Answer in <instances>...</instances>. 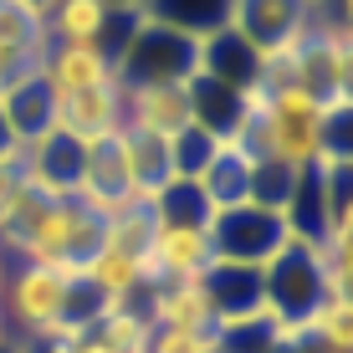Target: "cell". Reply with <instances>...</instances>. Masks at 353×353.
Listing matches in <instances>:
<instances>
[{
	"mask_svg": "<svg viewBox=\"0 0 353 353\" xmlns=\"http://www.w3.org/2000/svg\"><path fill=\"white\" fill-rule=\"evenodd\" d=\"M97 241H103V215L97 210H88L77 194H46V190L31 185L16 225L0 236V251H6L10 261H36V266H67V272H77L97 251Z\"/></svg>",
	"mask_w": 353,
	"mask_h": 353,
	"instance_id": "cell-1",
	"label": "cell"
},
{
	"mask_svg": "<svg viewBox=\"0 0 353 353\" xmlns=\"http://www.w3.org/2000/svg\"><path fill=\"white\" fill-rule=\"evenodd\" d=\"M72 282H77V272H67V266L16 261L10 276H6V297H0V318H6V327H16V333L31 338V343H52V338H62Z\"/></svg>",
	"mask_w": 353,
	"mask_h": 353,
	"instance_id": "cell-2",
	"label": "cell"
},
{
	"mask_svg": "<svg viewBox=\"0 0 353 353\" xmlns=\"http://www.w3.org/2000/svg\"><path fill=\"white\" fill-rule=\"evenodd\" d=\"M200 72V41L139 16L118 52V82L123 88H159V82H190Z\"/></svg>",
	"mask_w": 353,
	"mask_h": 353,
	"instance_id": "cell-3",
	"label": "cell"
},
{
	"mask_svg": "<svg viewBox=\"0 0 353 353\" xmlns=\"http://www.w3.org/2000/svg\"><path fill=\"white\" fill-rule=\"evenodd\" d=\"M323 297H327V282H323L318 246L292 236L287 246L261 266V312L272 323H302Z\"/></svg>",
	"mask_w": 353,
	"mask_h": 353,
	"instance_id": "cell-4",
	"label": "cell"
},
{
	"mask_svg": "<svg viewBox=\"0 0 353 353\" xmlns=\"http://www.w3.org/2000/svg\"><path fill=\"white\" fill-rule=\"evenodd\" d=\"M287 241H292L287 215L261 210V205H236V210H221L210 221V251L215 261H230V266H256L261 272Z\"/></svg>",
	"mask_w": 353,
	"mask_h": 353,
	"instance_id": "cell-5",
	"label": "cell"
},
{
	"mask_svg": "<svg viewBox=\"0 0 353 353\" xmlns=\"http://www.w3.org/2000/svg\"><path fill=\"white\" fill-rule=\"evenodd\" d=\"M318 21L312 0H236L230 6V31H241L261 57H282Z\"/></svg>",
	"mask_w": 353,
	"mask_h": 353,
	"instance_id": "cell-6",
	"label": "cell"
},
{
	"mask_svg": "<svg viewBox=\"0 0 353 353\" xmlns=\"http://www.w3.org/2000/svg\"><path fill=\"white\" fill-rule=\"evenodd\" d=\"M194 123L190 108V82H159V88H123V128L154 133V139H174Z\"/></svg>",
	"mask_w": 353,
	"mask_h": 353,
	"instance_id": "cell-7",
	"label": "cell"
},
{
	"mask_svg": "<svg viewBox=\"0 0 353 353\" xmlns=\"http://www.w3.org/2000/svg\"><path fill=\"white\" fill-rule=\"evenodd\" d=\"M118 128H123V82L57 97V133H67V139L92 143V139H108Z\"/></svg>",
	"mask_w": 353,
	"mask_h": 353,
	"instance_id": "cell-8",
	"label": "cell"
},
{
	"mask_svg": "<svg viewBox=\"0 0 353 353\" xmlns=\"http://www.w3.org/2000/svg\"><path fill=\"white\" fill-rule=\"evenodd\" d=\"M261 67H266V57L241 31H230V26L200 41V77L221 82V88L241 92V97H251L261 88Z\"/></svg>",
	"mask_w": 353,
	"mask_h": 353,
	"instance_id": "cell-9",
	"label": "cell"
},
{
	"mask_svg": "<svg viewBox=\"0 0 353 353\" xmlns=\"http://www.w3.org/2000/svg\"><path fill=\"white\" fill-rule=\"evenodd\" d=\"M215 261L210 251V230H190V225H159L149 241V276L154 282H179V276H205Z\"/></svg>",
	"mask_w": 353,
	"mask_h": 353,
	"instance_id": "cell-10",
	"label": "cell"
},
{
	"mask_svg": "<svg viewBox=\"0 0 353 353\" xmlns=\"http://www.w3.org/2000/svg\"><path fill=\"white\" fill-rule=\"evenodd\" d=\"M205 297H210L215 327L261 318V272L256 266H230V261H210V272L200 276Z\"/></svg>",
	"mask_w": 353,
	"mask_h": 353,
	"instance_id": "cell-11",
	"label": "cell"
},
{
	"mask_svg": "<svg viewBox=\"0 0 353 353\" xmlns=\"http://www.w3.org/2000/svg\"><path fill=\"white\" fill-rule=\"evenodd\" d=\"M41 77L52 82L57 97H67V92H88V88L118 82V62L103 52V46H52V41H46Z\"/></svg>",
	"mask_w": 353,
	"mask_h": 353,
	"instance_id": "cell-12",
	"label": "cell"
},
{
	"mask_svg": "<svg viewBox=\"0 0 353 353\" xmlns=\"http://www.w3.org/2000/svg\"><path fill=\"white\" fill-rule=\"evenodd\" d=\"M143 312L154 327H194V333H215V312L205 297L200 276H179V282H154L143 292Z\"/></svg>",
	"mask_w": 353,
	"mask_h": 353,
	"instance_id": "cell-13",
	"label": "cell"
},
{
	"mask_svg": "<svg viewBox=\"0 0 353 353\" xmlns=\"http://www.w3.org/2000/svg\"><path fill=\"white\" fill-rule=\"evenodd\" d=\"M190 108H194V128H205L221 143H241V133L251 123V97L230 92L221 82L200 77V72L190 77Z\"/></svg>",
	"mask_w": 353,
	"mask_h": 353,
	"instance_id": "cell-14",
	"label": "cell"
},
{
	"mask_svg": "<svg viewBox=\"0 0 353 353\" xmlns=\"http://www.w3.org/2000/svg\"><path fill=\"white\" fill-rule=\"evenodd\" d=\"M77 276H82V282H92L108 302H123V297H133V292L154 287L149 256H139V251H123V246H113V241H97V251L77 266Z\"/></svg>",
	"mask_w": 353,
	"mask_h": 353,
	"instance_id": "cell-15",
	"label": "cell"
},
{
	"mask_svg": "<svg viewBox=\"0 0 353 353\" xmlns=\"http://www.w3.org/2000/svg\"><path fill=\"white\" fill-rule=\"evenodd\" d=\"M0 108H6L10 133H16L21 149H31L46 133H57V92H52V82H46L41 72L26 77V82H16V88L0 97Z\"/></svg>",
	"mask_w": 353,
	"mask_h": 353,
	"instance_id": "cell-16",
	"label": "cell"
},
{
	"mask_svg": "<svg viewBox=\"0 0 353 353\" xmlns=\"http://www.w3.org/2000/svg\"><path fill=\"white\" fill-rule=\"evenodd\" d=\"M82 154H88V143L67 139V133H46L41 143L26 149L31 185L46 194H77L82 190Z\"/></svg>",
	"mask_w": 353,
	"mask_h": 353,
	"instance_id": "cell-17",
	"label": "cell"
},
{
	"mask_svg": "<svg viewBox=\"0 0 353 353\" xmlns=\"http://www.w3.org/2000/svg\"><path fill=\"white\" fill-rule=\"evenodd\" d=\"M230 6L236 0H139V16L159 21V26L190 36V41H205V36L230 26Z\"/></svg>",
	"mask_w": 353,
	"mask_h": 353,
	"instance_id": "cell-18",
	"label": "cell"
},
{
	"mask_svg": "<svg viewBox=\"0 0 353 353\" xmlns=\"http://www.w3.org/2000/svg\"><path fill=\"white\" fill-rule=\"evenodd\" d=\"M123 164H128V194L133 200H159V190L174 179L169 169V143L154 139V133H139V128H123Z\"/></svg>",
	"mask_w": 353,
	"mask_h": 353,
	"instance_id": "cell-19",
	"label": "cell"
},
{
	"mask_svg": "<svg viewBox=\"0 0 353 353\" xmlns=\"http://www.w3.org/2000/svg\"><path fill=\"white\" fill-rule=\"evenodd\" d=\"M200 190H205V200L215 205V215L246 205V194H251V154L241 149V143H221L210 169L200 174Z\"/></svg>",
	"mask_w": 353,
	"mask_h": 353,
	"instance_id": "cell-20",
	"label": "cell"
},
{
	"mask_svg": "<svg viewBox=\"0 0 353 353\" xmlns=\"http://www.w3.org/2000/svg\"><path fill=\"white\" fill-rule=\"evenodd\" d=\"M302 333L323 353H353V302H348V292H327L318 307L302 318Z\"/></svg>",
	"mask_w": 353,
	"mask_h": 353,
	"instance_id": "cell-21",
	"label": "cell"
},
{
	"mask_svg": "<svg viewBox=\"0 0 353 353\" xmlns=\"http://www.w3.org/2000/svg\"><path fill=\"white\" fill-rule=\"evenodd\" d=\"M154 210H159V225L210 230V221H215V205L205 200V190L194 185V179H169L159 190V200H154Z\"/></svg>",
	"mask_w": 353,
	"mask_h": 353,
	"instance_id": "cell-22",
	"label": "cell"
},
{
	"mask_svg": "<svg viewBox=\"0 0 353 353\" xmlns=\"http://www.w3.org/2000/svg\"><path fill=\"white\" fill-rule=\"evenodd\" d=\"M297 179H302L297 164H282V159H251V194H246V205H261V210L287 215L292 194H297Z\"/></svg>",
	"mask_w": 353,
	"mask_h": 353,
	"instance_id": "cell-23",
	"label": "cell"
},
{
	"mask_svg": "<svg viewBox=\"0 0 353 353\" xmlns=\"http://www.w3.org/2000/svg\"><path fill=\"white\" fill-rule=\"evenodd\" d=\"M215 149H221V139H210V133L194 128V123L185 133H174V139H169V169H174V179H194V185H200V174L210 169Z\"/></svg>",
	"mask_w": 353,
	"mask_h": 353,
	"instance_id": "cell-24",
	"label": "cell"
},
{
	"mask_svg": "<svg viewBox=\"0 0 353 353\" xmlns=\"http://www.w3.org/2000/svg\"><path fill=\"white\" fill-rule=\"evenodd\" d=\"M0 41L6 46H46L41 6H31V0H0Z\"/></svg>",
	"mask_w": 353,
	"mask_h": 353,
	"instance_id": "cell-25",
	"label": "cell"
},
{
	"mask_svg": "<svg viewBox=\"0 0 353 353\" xmlns=\"http://www.w3.org/2000/svg\"><path fill=\"white\" fill-rule=\"evenodd\" d=\"M26 194H31V169H26V149H21L16 159L0 164V236L16 225V215H21V205H26Z\"/></svg>",
	"mask_w": 353,
	"mask_h": 353,
	"instance_id": "cell-26",
	"label": "cell"
},
{
	"mask_svg": "<svg viewBox=\"0 0 353 353\" xmlns=\"http://www.w3.org/2000/svg\"><path fill=\"white\" fill-rule=\"evenodd\" d=\"M221 343V327L215 333H194V327H154L143 353H215Z\"/></svg>",
	"mask_w": 353,
	"mask_h": 353,
	"instance_id": "cell-27",
	"label": "cell"
},
{
	"mask_svg": "<svg viewBox=\"0 0 353 353\" xmlns=\"http://www.w3.org/2000/svg\"><path fill=\"white\" fill-rule=\"evenodd\" d=\"M16 154H21V143H16V133H10L6 108H0V164H6V159H16Z\"/></svg>",
	"mask_w": 353,
	"mask_h": 353,
	"instance_id": "cell-28",
	"label": "cell"
},
{
	"mask_svg": "<svg viewBox=\"0 0 353 353\" xmlns=\"http://www.w3.org/2000/svg\"><path fill=\"white\" fill-rule=\"evenodd\" d=\"M10 266H16V261H10L6 251H0V297H6V276H10Z\"/></svg>",
	"mask_w": 353,
	"mask_h": 353,
	"instance_id": "cell-29",
	"label": "cell"
},
{
	"mask_svg": "<svg viewBox=\"0 0 353 353\" xmlns=\"http://www.w3.org/2000/svg\"><path fill=\"white\" fill-rule=\"evenodd\" d=\"M0 348H10V327H6V318H0Z\"/></svg>",
	"mask_w": 353,
	"mask_h": 353,
	"instance_id": "cell-30",
	"label": "cell"
},
{
	"mask_svg": "<svg viewBox=\"0 0 353 353\" xmlns=\"http://www.w3.org/2000/svg\"><path fill=\"white\" fill-rule=\"evenodd\" d=\"M113 6H133V10H139V0H113Z\"/></svg>",
	"mask_w": 353,
	"mask_h": 353,
	"instance_id": "cell-31",
	"label": "cell"
},
{
	"mask_svg": "<svg viewBox=\"0 0 353 353\" xmlns=\"http://www.w3.org/2000/svg\"><path fill=\"white\" fill-rule=\"evenodd\" d=\"M0 353H21V348H0Z\"/></svg>",
	"mask_w": 353,
	"mask_h": 353,
	"instance_id": "cell-32",
	"label": "cell"
}]
</instances>
